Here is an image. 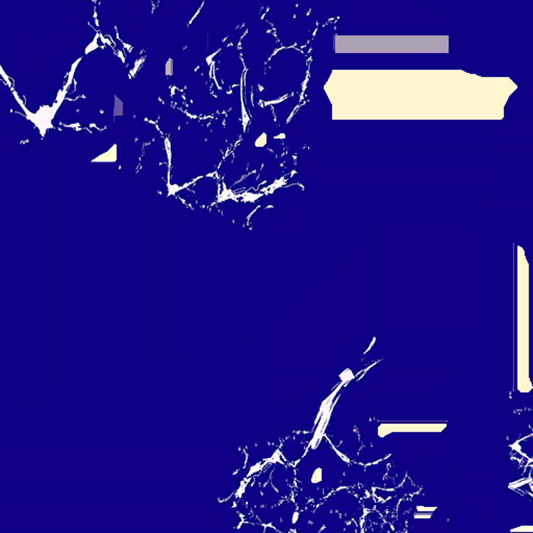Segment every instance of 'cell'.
<instances>
[]
</instances>
